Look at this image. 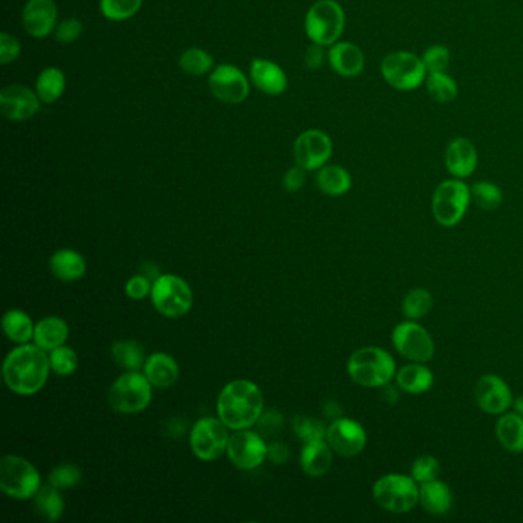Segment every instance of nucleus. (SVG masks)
<instances>
[{
	"label": "nucleus",
	"instance_id": "nucleus-1",
	"mask_svg": "<svg viewBox=\"0 0 523 523\" xmlns=\"http://www.w3.org/2000/svg\"><path fill=\"white\" fill-rule=\"evenodd\" d=\"M49 355L36 344H20L8 353L2 375L6 387L20 396L36 395L47 384L49 376Z\"/></svg>",
	"mask_w": 523,
	"mask_h": 523
},
{
	"label": "nucleus",
	"instance_id": "nucleus-2",
	"mask_svg": "<svg viewBox=\"0 0 523 523\" xmlns=\"http://www.w3.org/2000/svg\"><path fill=\"white\" fill-rule=\"evenodd\" d=\"M264 409V400L260 387L248 379L229 382L219 393L217 413L228 428L246 430L260 421Z\"/></svg>",
	"mask_w": 523,
	"mask_h": 523
},
{
	"label": "nucleus",
	"instance_id": "nucleus-3",
	"mask_svg": "<svg viewBox=\"0 0 523 523\" xmlns=\"http://www.w3.org/2000/svg\"><path fill=\"white\" fill-rule=\"evenodd\" d=\"M395 358L386 348L367 346L348 358L347 373L353 382L366 389H382L395 379Z\"/></svg>",
	"mask_w": 523,
	"mask_h": 523
},
{
	"label": "nucleus",
	"instance_id": "nucleus-4",
	"mask_svg": "<svg viewBox=\"0 0 523 523\" xmlns=\"http://www.w3.org/2000/svg\"><path fill=\"white\" fill-rule=\"evenodd\" d=\"M371 493L376 504L391 514H407L419 505V484L410 475H380Z\"/></svg>",
	"mask_w": 523,
	"mask_h": 523
},
{
	"label": "nucleus",
	"instance_id": "nucleus-5",
	"mask_svg": "<svg viewBox=\"0 0 523 523\" xmlns=\"http://www.w3.org/2000/svg\"><path fill=\"white\" fill-rule=\"evenodd\" d=\"M471 187L465 181L450 178L436 186L432 197V214L443 228H454L470 208Z\"/></svg>",
	"mask_w": 523,
	"mask_h": 523
},
{
	"label": "nucleus",
	"instance_id": "nucleus-6",
	"mask_svg": "<svg viewBox=\"0 0 523 523\" xmlns=\"http://www.w3.org/2000/svg\"><path fill=\"white\" fill-rule=\"evenodd\" d=\"M346 28V13L336 0H318L305 15L304 29L307 37L323 47L339 42Z\"/></svg>",
	"mask_w": 523,
	"mask_h": 523
},
{
	"label": "nucleus",
	"instance_id": "nucleus-7",
	"mask_svg": "<svg viewBox=\"0 0 523 523\" xmlns=\"http://www.w3.org/2000/svg\"><path fill=\"white\" fill-rule=\"evenodd\" d=\"M380 76L393 90L410 92L425 83L428 72L421 56L400 49L382 59Z\"/></svg>",
	"mask_w": 523,
	"mask_h": 523
},
{
	"label": "nucleus",
	"instance_id": "nucleus-8",
	"mask_svg": "<svg viewBox=\"0 0 523 523\" xmlns=\"http://www.w3.org/2000/svg\"><path fill=\"white\" fill-rule=\"evenodd\" d=\"M153 384L138 371H126L115 379L108 393L111 409L122 414L140 413L153 400Z\"/></svg>",
	"mask_w": 523,
	"mask_h": 523
},
{
	"label": "nucleus",
	"instance_id": "nucleus-9",
	"mask_svg": "<svg viewBox=\"0 0 523 523\" xmlns=\"http://www.w3.org/2000/svg\"><path fill=\"white\" fill-rule=\"evenodd\" d=\"M40 484L37 468L25 457L8 454L0 461V490L13 499H33Z\"/></svg>",
	"mask_w": 523,
	"mask_h": 523
},
{
	"label": "nucleus",
	"instance_id": "nucleus-10",
	"mask_svg": "<svg viewBox=\"0 0 523 523\" xmlns=\"http://www.w3.org/2000/svg\"><path fill=\"white\" fill-rule=\"evenodd\" d=\"M151 300L155 309L166 318H181L189 312L194 295L189 284L178 275L165 273L154 281Z\"/></svg>",
	"mask_w": 523,
	"mask_h": 523
},
{
	"label": "nucleus",
	"instance_id": "nucleus-11",
	"mask_svg": "<svg viewBox=\"0 0 523 523\" xmlns=\"http://www.w3.org/2000/svg\"><path fill=\"white\" fill-rule=\"evenodd\" d=\"M391 344L396 352L410 362L427 364L433 359L436 350L433 338L427 328L411 319L396 324L391 332Z\"/></svg>",
	"mask_w": 523,
	"mask_h": 523
},
{
	"label": "nucleus",
	"instance_id": "nucleus-12",
	"mask_svg": "<svg viewBox=\"0 0 523 523\" xmlns=\"http://www.w3.org/2000/svg\"><path fill=\"white\" fill-rule=\"evenodd\" d=\"M228 425L221 419L203 418L190 432V448L201 461H217L228 452Z\"/></svg>",
	"mask_w": 523,
	"mask_h": 523
},
{
	"label": "nucleus",
	"instance_id": "nucleus-13",
	"mask_svg": "<svg viewBox=\"0 0 523 523\" xmlns=\"http://www.w3.org/2000/svg\"><path fill=\"white\" fill-rule=\"evenodd\" d=\"M332 154V138L319 129H309L300 133L294 144L296 165L304 167L305 171H318L326 166Z\"/></svg>",
	"mask_w": 523,
	"mask_h": 523
},
{
	"label": "nucleus",
	"instance_id": "nucleus-14",
	"mask_svg": "<svg viewBox=\"0 0 523 523\" xmlns=\"http://www.w3.org/2000/svg\"><path fill=\"white\" fill-rule=\"evenodd\" d=\"M209 90L215 99L229 105L243 103L251 92L244 72L229 63H223L210 72Z\"/></svg>",
	"mask_w": 523,
	"mask_h": 523
},
{
	"label": "nucleus",
	"instance_id": "nucleus-15",
	"mask_svg": "<svg viewBox=\"0 0 523 523\" xmlns=\"http://www.w3.org/2000/svg\"><path fill=\"white\" fill-rule=\"evenodd\" d=\"M326 441L339 456L355 457L366 448V428L355 419H335L327 427Z\"/></svg>",
	"mask_w": 523,
	"mask_h": 523
},
{
	"label": "nucleus",
	"instance_id": "nucleus-16",
	"mask_svg": "<svg viewBox=\"0 0 523 523\" xmlns=\"http://www.w3.org/2000/svg\"><path fill=\"white\" fill-rule=\"evenodd\" d=\"M475 400L484 413L500 416L513 407V391L500 376L488 373L475 382Z\"/></svg>",
	"mask_w": 523,
	"mask_h": 523
},
{
	"label": "nucleus",
	"instance_id": "nucleus-17",
	"mask_svg": "<svg viewBox=\"0 0 523 523\" xmlns=\"http://www.w3.org/2000/svg\"><path fill=\"white\" fill-rule=\"evenodd\" d=\"M228 456L240 470H253L262 465L267 457V445L258 433L249 428L237 430L229 438Z\"/></svg>",
	"mask_w": 523,
	"mask_h": 523
},
{
	"label": "nucleus",
	"instance_id": "nucleus-18",
	"mask_svg": "<svg viewBox=\"0 0 523 523\" xmlns=\"http://www.w3.org/2000/svg\"><path fill=\"white\" fill-rule=\"evenodd\" d=\"M40 97L36 91L24 85H8L0 91V108L5 119L25 122L37 114Z\"/></svg>",
	"mask_w": 523,
	"mask_h": 523
},
{
	"label": "nucleus",
	"instance_id": "nucleus-19",
	"mask_svg": "<svg viewBox=\"0 0 523 523\" xmlns=\"http://www.w3.org/2000/svg\"><path fill=\"white\" fill-rule=\"evenodd\" d=\"M22 24L34 38H45L58 27V5L54 0H28L22 11Z\"/></svg>",
	"mask_w": 523,
	"mask_h": 523
},
{
	"label": "nucleus",
	"instance_id": "nucleus-20",
	"mask_svg": "<svg viewBox=\"0 0 523 523\" xmlns=\"http://www.w3.org/2000/svg\"><path fill=\"white\" fill-rule=\"evenodd\" d=\"M443 162L453 178L465 180L475 174L479 155L473 142L465 137H456L448 143Z\"/></svg>",
	"mask_w": 523,
	"mask_h": 523
},
{
	"label": "nucleus",
	"instance_id": "nucleus-21",
	"mask_svg": "<svg viewBox=\"0 0 523 523\" xmlns=\"http://www.w3.org/2000/svg\"><path fill=\"white\" fill-rule=\"evenodd\" d=\"M327 62L339 76L353 79L364 71L366 56L355 43L336 42L328 49Z\"/></svg>",
	"mask_w": 523,
	"mask_h": 523
},
{
	"label": "nucleus",
	"instance_id": "nucleus-22",
	"mask_svg": "<svg viewBox=\"0 0 523 523\" xmlns=\"http://www.w3.org/2000/svg\"><path fill=\"white\" fill-rule=\"evenodd\" d=\"M419 505L430 516L443 518L453 508L452 488L441 479L421 484L419 486Z\"/></svg>",
	"mask_w": 523,
	"mask_h": 523
},
{
	"label": "nucleus",
	"instance_id": "nucleus-23",
	"mask_svg": "<svg viewBox=\"0 0 523 523\" xmlns=\"http://www.w3.org/2000/svg\"><path fill=\"white\" fill-rule=\"evenodd\" d=\"M251 79L267 95H280L287 90V76L280 65L267 59H255L251 65Z\"/></svg>",
	"mask_w": 523,
	"mask_h": 523
},
{
	"label": "nucleus",
	"instance_id": "nucleus-24",
	"mask_svg": "<svg viewBox=\"0 0 523 523\" xmlns=\"http://www.w3.org/2000/svg\"><path fill=\"white\" fill-rule=\"evenodd\" d=\"M395 382L404 393L423 395L434 386V375L422 362H410L396 371Z\"/></svg>",
	"mask_w": 523,
	"mask_h": 523
},
{
	"label": "nucleus",
	"instance_id": "nucleus-25",
	"mask_svg": "<svg viewBox=\"0 0 523 523\" xmlns=\"http://www.w3.org/2000/svg\"><path fill=\"white\" fill-rule=\"evenodd\" d=\"M143 375L148 378L153 386L167 389V387L174 386L178 380L180 368H178L176 359L166 353H153L144 362Z\"/></svg>",
	"mask_w": 523,
	"mask_h": 523
},
{
	"label": "nucleus",
	"instance_id": "nucleus-26",
	"mask_svg": "<svg viewBox=\"0 0 523 523\" xmlns=\"http://www.w3.org/2000/svg\"><path fill=\"white\" fill-rule=\"evenodd\" d=\"M333 453L326 439L304 443L300 457L301 468L310 477H321L332 468Z\"/></svg>",
	"mask_w": 523,
	"mask_h": 523
},
{
	"label": "nucleus",
	"instance_id": "nucleus-27",
	"mask_svg": "<svg viewBox=\"0 0 523 523\" xmlns=\"http://www.w3.org/2000/svg\"><path fill=\"white\" fill-rule=\"evenodd\" d=\"M49 271L58 280L74 283L85 276L86 260L72 249H60L49 258Z\"/></svg>",
	"mask_w": 523,
	"mask_h": 523
},
{
	"label": "nucleus",
	"instance_id": "nucleus-28",
	"mask_svg": "<svg viewBox=\"0 0 523 523\" xmlns=\"http://www.w3.org/2000/svg\"><path fill=\"white\" fill-rule=\"evenodd\" d=\"M69 328L67 321H63L59 316H47L40 319L34 327L33 341L36 346L51 352L54 348L60 347L67 343Z\"/></svg>",
	"mask_w": 523,
	"mask_h": 523
},
{
	"label": "nucleus",
	"instance_id": "nucleus-29",
	"mask_svg": "<svg viewBox=\"0 0 523 523\" xmlns=\"http://www.w3.org/2000/svg\"><path fill=\"white\" fill-rule=\"evenodd\" d=\"M496 438L508 453H523V416L516 411L500 414L495 427Z\"/></svg>",
	"mask_w": 523,
	"mask_h": 523
},
{
	"label": "nucleus",
	"instance_id": "nucleus-30",
	"mask_svg": "<svg viewBox=\"0 0 523 523\" xmlns=\"http://www.w3.org/2000/svg\"><path fill=\"white\" fill-rule=\"evenodd\" d=\"M316 186L324 196L343 197L352 189V176L339 165H326L318 169Z\"/></svg>",
	"mask_w": 523,
	"mask_h": 523
},
{
	"label": "nucleus",
	"instance_id": "nucleus-31",
	"mask_svg": "<svg viewBox=\"0 0 523 523\" xmlns=\"http://www.w3.org/2000/svg\"><path fill=\"white\" fill-rule=\"evenodd\" d=\"M65 88H67L65 74L62 69L56 67L45 68L36 80V92L42 103L47 105L56 103L65 92Z\"/></svg>",
	"mask_w": 523,
	"mask_h": 523
},
{
	"label": "nucleus",
	"instance_id": "nucleus-32",
	"mask_svg": "<svg viewBox=\"0 0 523 523\" xmlns=\"http://www.w3.org/2000/svg\"><path fill=\"white\" fill-rule=\"evenodd\" d=\"M111 357L115 364L126 371H138L144 367L146 355L142 344L133 339L115 341L111 347Z\"/></svg>",
	"mask_w": 523,
	"mask_h": 523
},
{
	"label": "nucleus",
	"instance_id": "nucleus-33",
	"mask_svg": "<svg viewBox=\"0 0 523 523\" xmlns=\"http://www.w3.org/2000/svg\"><path fill=\"white\" fill-rule=\"evenodd\" d=\"M33 507L40 518L48 522H58L59 518H62L65 502H63L60 490L49 484V486H42L37 491V495L34 496Z\"/></svg>",
	"mask_w": 523,
	"mask_h": 523
},
{
	"label": "nucleus",
	"instance_id": "nucleus-34",
	"mask_svg": "<svg viewBox=\"0 0 523 523\" xmlns=\"http://www.w3.org/2000/svg\"><path fill=\"white\" fill-rule=\"evenodd\" d=\"M2 327L6 338L16 344H28L34 336L33 321L24 310L11 309L4 315Z\"/></svg>",
	"mask_w": 523,
	"mask_h": 523
},
{
	"label": "nucleus",
	"instance_id": "nucleus-35",
	"mask_svg": "<svg viewBox=\"0 0 523 523\" xmlns=\"http://www.w3.org/2000/svg\"><path fill=\"white\" fill-rule=\"evenodd\" d=\"M427 92L438 103H452L459 95V86L452 76L445 72H430L425 79Z\"/></svg>",
	"mask_w": 523,
	"mask_h": 523
},
{
	"label": "nucleus",
	"instance_id": "nucleus-36",
	"mask_svg": "<svg viewBox=\"0 0 523 523\" xmlns=\"http://www.w3.org/2000/svg\"><path fill=\"white\" fill-rule=\"evenodd\" d=\"M434 298L427 289L423 287H416L405 295L402 300V315L405 319H411V321H419V319L425 318L432 309H433Z\"/></svg>",
	"mask_w": 523,
	"mask_h": 523
},
{
	"label": "nucleus",
	"instance_id": "nucleus-37",
	"mask_svg": "<svg viewBox=\"0 0 523 523\" xmlns=\"http://www.w3.org/2000/svg\"><path fill=\"white\" fill-rule=\"evenodd\" d=\"M471 187V201L482 210L499 209L504 194L493 181H475Z\"/></svg>",
	"mask_w": 523,
	"mask_h": 523
},
{
	"label": "nucleus",
	"instance_id": "nucleus-38",
	"mask_svg": "<svg viewBox=\"0 0 523 523\" xmlns=\"http://www.w3.org/2000/svg\"><path fill=\"white\" fill-rule=\"evenodd\" d=\"M181 71L190 77H201L214 67V59L201 48H189L181 54L178 60Z\"/></svg>",
	"mask_w": 523,
	"mask_h": 523
},
{
	"label": "nucleus",
	"instance_id": "nucleus-39",
	"mask_svg": "<svg viewBox=\"0 0 523 523\" xmlns=\"http://www.w3.org/2000/svg\"><path fill=\"white\" fill-rule=\"evenodd\" d=\"M143 0H101V15L112 22H123L137 15Z\"/></svg>",
	"mask_w": 523,
	"mask_h": 523
},
{
	"label": "nucleus",
	"instance_id": "nucleus-40",
	"mask_svg": "<svg viewBox=\"0 0 523 523\" xmlns=\"http://www.w3.org/2000/svg\"><path fill=\"white\" fill-rule=\"evenodd\" d=\"M439 475H441V464L432 454H422V456L416 457L411 464V468H410V475L418 482L419 486L425 484V482L439 479Z\"/></svg>",
	"mask_w": 523,
	"mask_h": 523
},
{
	"label": "nucleus",
	"instance_id": "nucleus-41",
	"mask_svg": "<svg viewBox=\"0 0 523 523\" xmlns=\"http://www.w3.org/2000/svg\"><path fill=\"white\" fill-rule=\"evenodd\" d=\"M49 362L54 373H58L59 376H69L77 370L79 358L72 348L60 346L49 352Z\"/></svg>",
	"mask_w": 523,
	"mask_h": 523
},
{
	"label": "nucleus",
	"instance_id": "nucleus-42",
	"mask_svg": "<svg viewBox=\"0 0 523 523\" xmlns=\"http://www.w3.org/2000/svg\"><path fill=\"white\" fill-rule=\"evenodd\" d=\"M294 430L298 434V438L303 443H314V441H321L326 439L327 428L324 427V423L318 419L305 418V416H296L294 421Z\"/></svg>",
	"mask_w": 523,
	"mask_h": 523
},
{
	"label": "nucleus",
	"instance_id": "nucleus-43",
	"mask_svg": "<svg viewBox=\"0 0 523 523\" xmlns=\"http://www.w3.org/2000/svg\"><path fill=\"white\" fill-rule=\"evenodd\" d=\"M81 481V470L74 464H60L49 475V484L59 490H69Z\"/></svg>",
	"mask_w": 523,
	"mask_h": 523
},
{
	"label": "nucleus",
	"instance_id": "nucleus-44",
	"mask_svg": "<svg viewBox=\"0 0 523 523\" xmlns=\"http://www.w3.org/2000/svg\"><path fill=\"white\" fill-rule=\"evenodd\" d=\"M422 62L428 74L430 72H445L452 60V54L445 45H432L423 51Z\"/></svg>",
	"mask_w": 523,
	"mask_h": 523
},
{
	"label": "nucleus",
	"instance_id": "nucleus-45",
	"mask_svg": "<svg viewBox=\"0 0 523 523\" xmlns=\"http://www.w3.org/2000/svg\"><path fill=\"white\" fill-rule=\"evenodd\" d=\"M83 33V24L77 17H67L62 22H59L54 29V38L59 43H74L80 38Z\"/></svg>",
	"mask_w": 523,
	"mask_h": 523
},
{
	"label": "nucleus",
	"instance_id": "nucleus-46",
	"mask_svg": "<svg viewBox=\"0 0 523 523\" xmlns=\"http://www.w3.org/2000/svg\"><path fill=\"white\" fill-rule=\"evenodd\" d=\"M20 42L8 33L0 34V63L10 65L20 56Z\"/></svg>",
	"mask_w": 523,
	"mask_h": 523
},
{
	"label": "nucleus",
	"instance_id": "nucleus-47",
	"mask_svg": "<svg viewBox=\"0 0 523 523\" xmlns=\"http://www.w3.org/2000/svg\"><path fill=\"white\" fill-rule=\"evenodd\" d=\"M151 292H153L151 280L143 275L133 276L124 285V294L131 300H144L146 296L151 295Z\"/></svg>",
	"mask_w": 523,
	"mask_h": 523
},
{
	"label": "nucleus",
	"instance_id": "nucleus-48",
	"mask_svg": "<svg viewBox=\"0 0 523 523\" xmlns=\"http://www.w3.org/2000/svg\"><path fill=\"white\" fill-rule=\"evenodd\" d=\"M326 48L327 47H323V45L312 42V45H310V47L307 48V51H305V67L309 68V69H319V68H323L324 63L327 60L328 51H326Z\"/></svg>",
	"mask_w": 523,
	"mask_h": 523
},
{
	"label": "nucleus",
	"instance_id": "nucleus-49",
	"mask_svg": "<svg viewBox=\"0 0 523 523\" xmlns=\"http://www.w3.org/2000/svg\"><path fill=\"white\" fill-rule=\"evenodd\" d=\"M305 172L307 171L300 165H296V166L291 167L289 171L285 172L284 180H283L285 190L298 192L304 186Z\"/></svg>",
	"mask_w": 523,
	"mask_h": 523
},
{
	"label": "nucleus",
	"instance_id": "nucleus-50",
	"mask_svg": "<svg viewBox=\"0 0 523 523\" xmlns=\"http://www.w3.org/2000/svg\"><path fill=\"white\" fill-rule=\"evenodd\" d=\"M289 456H291V452H289V447L284 445V443H272L271 447H267V457L271 459L273 464H285L289 461Z\"/></svg>",
	"mask_w": 523,
	"mask_h": 523
},
{
	"label": "nucleus",
	"instance_id": "nucleus-51",
	"mask_svg": "<svg viewBox=\"0 0 523 523\" xmlns=\"http://www.w3.org/2000/svg\"><path fill=\"white\" fill-rule=\"evenodd\" d=\"M382 390V396H384V400L389 402V404H396L398 400H400V387L390 386V384H387V386L382 387L380 389Z\"/></svg>",
	"mask_w": 523,
	"mask_h": 523
},
{
	"label": "nucleus",
	"instance_id": "nucleus-52",
	"mask_svg": "<svg viewBox=\"0 0 523 523\" xmlns=\"http://www.w3.org/2000/svg\"><path fill=\"white\" fill-rule=\"evenodd\" d=\"M326 413L328 416H333L335 419L341 418V409H339L338 404H335V402H328L326 405Z\"/></svg>",
	"mask_w": 523,
	"mask_h": 523
},
{
	"label": "nucleus",
	"instance_id": "nucleus-53",
	"mask_svg": "<svg viewBox=\"0 0 523 523\" xmlns=\"http://www.w3.org/2000/svg\"><path fill=\"white\" fill-rule=\"evenodd\" d=\"M513 409L516 413L520 414L523 416V395L518 396L513 402Z\"/></svg>",
	"mask_w": 523,
	"mask_h": 523
}]
</instances>
